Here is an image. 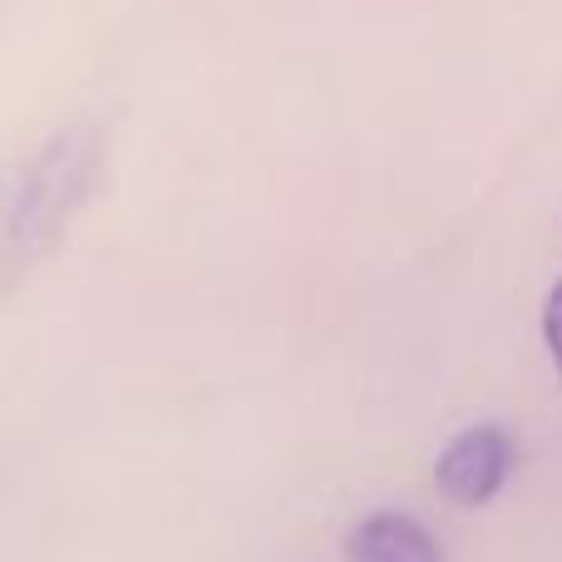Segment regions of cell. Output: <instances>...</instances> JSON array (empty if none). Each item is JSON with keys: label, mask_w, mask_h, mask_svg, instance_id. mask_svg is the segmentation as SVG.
I'll list each match as a JSON object with an SVG mask.
<instances>
[{"label": "cell", "mask_w": 562, "mask_h": 562, "mask_svg": "<svg viewBox=\"0 0 562 562\" xmlns=\"http://www.w3.org/2000/svg\"><path fill=\"white\" fill-rule=\"evenodd\" d=\"M514 435L504 425H469L445 445L435 464L439 494L459 508H484L514 474Z\"/></svg>", "instance_id": "7a4b0ae2"}, {"label": "cell", "mask_w": 562, "mask_h": 562, "mask_svg": "<svg viewBox=\"0 0 562 562\" xmlns=\"http://www.w3.org/2000/svg\"><path fill=\"white\" fill-rule=\"evenodd\" d=\"M346 562H445V548L435 543V533L419 518L380 508L350 528Z\"/></svg>", "instance_id": "3957f363"}, {"label": "cell", "mask_w": 562, "mask_h": 562, "mask_svg": "<svg viewBox=\"0 0 562 562\" xmlns=\"http://www.w3.org/2000/svg\"><path fill=\"white\" fill-rule=\"evenodd\" d=\"M543 340H548V356H553V366L562 375V277H558V286L548 291V301H543Z\"/></svg>", "instance_id": "277c9868"}, {"label": "cell", "mask_w": 562, "mask_h": 562, "mask_svg": "<svg viewBox=\"0 0 562 562\" xmlns=\"http://www.w3.org/2000/svg\"><path fill=\"white\" fill-rule=\"evenodd\" d=\"M104 173V128L69 124L25 164L0 217V296H15L69 237Z\"/></svg>", "instance_id": "6da1fadb"}]
</instances>
